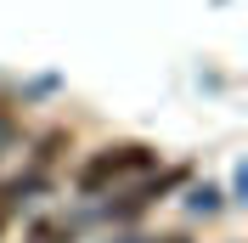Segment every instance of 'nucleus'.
I'll return each instance as SVG.
<instances>
[{"label":"nucleus","mask_w":248,"mask_h":243,"mask_svg":"<svg viewBox=\"0 0 248 243\" xmlns=\"http://www.w3.org/2000/svg\"><path fill=\"white\" fill-rule=\"evenodd\" d=\"M158 164V153L147 147V141H113V147H102V153H91L85 164H79V175H74V187L79 192H108V187H119V181H130V175H141V170H153Z\"/></svg>","instance_id":"obj_1"},{"label":"nucleus","mask_w":248,"mask_h":243,"mask_svg":"<svg viewBox=\"0 0 248 243\" xmlns=\"http://www.w3.org/2000/svg\"><path fill=\"white\" fill-rule=\"evenodd\" d=\"M68 238H74L68 221H62V215H46V221H34V226H29V238H23V243H68Z\"/></svg>","instance_id":"obj_2"},{"label":"nucleus","mask_w":248,"mask_h":243,"mask_svg":"<svg viewBox=\"0 0 248 243\" xmlns=\"http://www.w3.org/2000/svg\"><path fill=\"white\" fill-rule=\"evenodd\" d=\"M17 204H23V181H0V238H6V226H12Z\"/></svg>","instance_id":"obj_3"}]
</instances>
